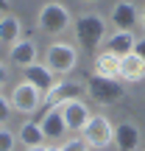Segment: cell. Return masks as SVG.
Instances as JSON below:
<instances>
[{"instance_id":"6da1fadb","label":"cell","mask_w":145,"mask_h":151,"mask_svg":"<svg viewBox=\"0 0 145 151\" xmlns=\"http://www.w3.org/2000/svg\"><path fill=\"white\" fill-rule=\"evenodd\" d=\"M73 31H75L78 48H84L86 53L95 56V50L101 48L103 39H106V20H103L101 14H95V11H86V14H81L78 20L73 22Z\"/></svg>"},{"instance_id":"7a4b0ae2","label":"cell","mask_w":145,"mask_h":151,"mask_svg":"<svg viewBox=\"0 0 145 151\" xmlns=\"http://www.w3.org/2000/svg\"><path fill=\"white\" fill-rule=\"evenodd\" d=\"M36 25H39V31H45V34H64L67 28L73 25V17H70V11H67L64 3L48 0V3H42V9H39V14H36Z\"/></svg>"},{"instance_id":"3957f363","label":"cell","mask_w":145,"mask_h":151,"mask_svg":"<svg viewBox=\"0 0 145 151\" xmlns=\"http://www.w3.org/2000/svg\"><path fill=\"white\" fill-rule=\"evenodd\" d=\"M86 92H89V98L95 104H103V106L117 104L120 98L126 95L123 84H120L117 78H106V76H89V78H86Z\"/></svg>"},{"instance_id":"277c9868","label":"cell","mask_w":145,"mask_h":151,"mask_svg":"<svg viewBox=\"0 0 145 151\" xmlns=\"http://www.w3.org/2000/svg\"><path fill=\"white\" fill-rule=\"evenodd\" d=\"M45 65H48L53 73H59V76L70 73L73 67L78 65V48H75L73 42H53V45H48V50H45Z\"/></svg>"},{"instance_id":"5b68a950","label":"cell","mask_w":145,"mask_h":151,"mask_svg":"<svg viewBox=\"0 0 145 151\" xmlns=\"http://www.w3.org/2000/svg\"><path fill=\"white\" fill-rule=\"evenodd\" d=\"M81 137L89 143L92 148H106V146H114V126L106 115H92L86 120V126L81 129Z\"/></svg>"},{"instance_id":"8992f818","label":"cell","mask_w":145,"mask_h":151,"mask_svg":"<svg viewBox=\"0 0 145 151\" xmlns=\"http://www.w3.org/2000/svg\"><path fill=\"white\" fill-rule=\"evenodd\" d=\"M42 101H45V95H42L34 84H28V81L17 84L14 92H11V106H14L17 112H22V115L36 112V109L42 106Z\"/></svg>"},{"instance_id":"52a82bcc","label":"cell","mask_w":145,"mask_h":151,"mask_svg":"<svg viewBox=\"0 0 145 151\" xmlns=\"http://www.w3.org/2000/svg\"><path fill=\"white\" fill-rule=\"evenodd\" d=\"M84 92H86V84H81V81H64V78H61L59 84L45 95L42 104H45V109H53V106H61V104H67V101L81 98Z\"/></svg>"},{"instance_id":"ba28073f","label":"cell","mask_w":145,"mask_h":151,"mask_svg":"<svg viewBox=\"0 0 145 151\" xmlns=\"http://www.w3.org/2000/svg\"><path fill=\"white\" fill-rule=\"evenodd\" d=\"M39 126L45 132V140L48 143H56V140H64L67 137V123H64V115H61V106H53V109H45L39 115Z\"/></svg>"},{"instance_id":"9c48e42d","label":"cell","mask_w":145,"mask_h":151,"mask_svg":"<svg viewBox=\"0 0 145 151\" xmlns=\"http://www.w3.org/2000/svg\"><path fill=\"white\" fill-rule=\"evenodd\" d=\"M22 76H25V81H28V84H34L42 95H48V92L61 81L59 73H53L48 65H39V62H36V65H28L25 70H22Z\"/></svg>"},{"instance_id":"30bf717a","label":"cell","mask_w":145,"mask_h":151,"mask_svg":"<svg viewBox=\"0 0 145 151\" xmlns=\"http://www.w3.org/2000/svg\"><path fill=\"white\" fill-rule=\"evenodd\" d=\"M109 20H112V25L117 28V31H134V28L140 25V11H137V6L131 3V0H120V3L112 6Z\"/></svg>"},{"instance_id":"8fae6325","label":"cell","mask_w":145,"mask_h":151,"mask_svg":"<svg viewBox=\"0 0 145 151\" xmlns=\"http://www.w3.org/2000/svg\"><path fill=\"white\" fill-rule=\"evenodd\" d=\"M61 115H64V123H67V129H70V132H81V129L86 126V120L92 118L89 106H86L81 98L61 104Z\"/></svg>"},{"instance_id":"7c38bea8","label":"cell","mask_w":145,"mask_h":151,"mask_svg":"<svg viewBox=\"0 0 145 151\" xmlns=\"http://www.w3.org/2000/svg\"><path fill=\"white\" fill-rule=\"evenodd\" d=\"M140 129H137L134 123H117L114 126V146H117V151H140Z\"/></svg>"},{"instance_id":"4fadbf2b","label":"cell","mask_w":145,"mask_h":151,"mask_svg":"<svg viewBox=\"0 0 145 151\" xmlns=\"http://www.w3.org/2000/svg\"><path fill=\"white\" fill-rule=\"evenodd\" d=\"M120 78L129 81V84L145 81V59L140 53H129V56L120 59Z\"/></svg>"},{"instance_id":"5bb4252c","label":"cell","mask_w":145,"mask_h":151,"mask_svg":"<svg viewBox=\"0 0 145 151\" xmlns=\"http://www.w3.org/2000/svg\"><path fill=\"white\" fill-rule=\"evenodd\" d=\"M11 65H17V67H22L25 70L28 65H36V45L31 42V39H17L14 45H11Z\"/></svg>"},{"instance_id":"9a60e30c","label":"cell","mask_w":145,"mask_h":151,"mask_svg":"<svg viewBox=\"0 0 145 151\" xmlns=\"http://www.w3.org/2000/svg\"><path fill=\"white\" fill-rule=\"evenodd\" d=\"M134 45H137V37L131 31H114L112 37L106 39V50L109 53H114V56H129V53H134Z\"/></svg>"},{"instance_id":"2e32d148","label":"cell","mask_w":145,"mask_h":151,"mask_svg":"<svg viewBox=\"0 0 145 151\" xmlns=\"http://www.w3.org/2000/svg\"><path fill=\"white\" fill-rule=\"evenodd\" d=\"M17 140H20L25 148L48 146V140H45V132H42V126H39V120H25V123L20 126V132H17Z\"/></svg>"},{"instance_id":"e0dca14e","label":"cell","mask_w":145,"mask_h":151,"mask_svg":"<svg viewBox=\"0 0 145 151\" xmlns=\"http://www.w3.org/2000/svg\"><path fill=\"white\" fill-rule=\"evenodd\" d=\"M95 76H106V78H120V56L101 50L95 56Z\"/></svg>"},{"instance_id":"ac0fdd59","label":"cell","mask_w":145,"mask_h":151,"mask_svg":"<svg viewBox=\"0 0 145 151\" xmlns=\"http://www.w3.org/2000/svg\"><path fill=\"white\" fill-rule=\"evenodd\" d=\"M20 34H22L20 17H14V14H0V42H3V45H14L17 39H22Z\"/></svg>"},{"instance_id":"d6986e66","label":"cell","mask_w":145,"mask_h":151,"mask_svg":"<svg viewBox=\"0 0 145 151\" xmlns=\"http://www.w3.org/2000/svg\"><path fill=\"white\" fill-rule=\"evenodd\" d=\"M92 146L84 140V137H70V140H64V146H61V151H89Z\"/></svg>"},{"instance_id":"ffe728a7","label":"cell","mask_w":145,"mask_h":151,"mask_svg":"<svg viewBox=\"0 0 145 151\" xmlns=\"http://www.w3.org/2000/svg\"><path fill=\"white\" fill-rule=\"evenodd\" d=\"M17 134L14 132H9V129H0V151H14V146H17Z\"/></svg>"},{"instance_id":"44dd1931","label":"cell","mask_w":145,"mask_h":151,"mask_svg":"<svg viewBox=\"0 0 145 151\" xmlns=\"http://www.w3.org/2000/svg\"><path fill=\"white\" fill-rule=\"evenodd\" d=\"M11 109H14V106H11V101H9L6 95H0V123H3V120H9Z\"/></svg>"},{"instance_id":"7402d4cb","label":"cell","mask_w":145,"mask_h":151,"mask_svg":"<svg viewBox=\"0 0 145 151\" xmlns=\"http://www.w3.org/2000/svg\"><path fill=\"white\" fill-rule=\"evenodd\" d=\"M134 53H140L142 59H145V39H137V45H134Z\"/></svg>"},{"instance_id":"603a6c76","label":"cell","mask_w":145,"mask_h":151,"mask_svg":"<svg viewBox=\"0 0 145 151\" xmlns=\"http://www.w3.org/2000/svg\"><path fill=\"white\" fill-rule=\"evenodd\" d=\"M6 78H9V70H6V65H3V62H0V87L6 84Z\"/></svg>"},{"instance_id":"cb8c5ba5","label":"cell","mask_w":145,"mask_h":151,"mask_svg":"<svg viewBox=\"0 0 145 151\" xmlns=\"http://www.w3.org/2000/svg\"><path fill=\"white\" fill-rule=\"evenodd\" d=\"M11 9V0H0V14H9Z\"/></svg>"},{"instance_id":"d4e9b609","label":"cell","mask_w":145,"mask_h":151,"mask_svg":"<svg viewBox=\"0 0 145 151\" xmlns=\"http://www.w3.org/2000/svg\"><path fill=\"white\" fill-rule=\"evenodd\" d=\"M140 25H142V31H145V9L140 11Z\"/></svg>"},{"instance_id":"484cf974","label":"cell","mask_w":145,"mask_h":151,"mask_svg":"<svg viewBox=\"0 0 145 151\" xmlns=\"http://www.w3.org/2000/svg\"><path fill=\"white\" fill-rule=\"evenodd\" d=\"M45 151H61V146H45Z\"/></svg>"},{"instance_id":"4316f807","label":"cell","mask_w":145,"mask_h":151,"mask_svg":"<svg viewBox=\"0 0 145 151\" xmlns=\"http://www.w3.org/2000/svg\"><path fill=\"white\" fill-rule=\"evenodd\" d=\"M25 151H45V146H34V148H25Z\"/></svg>"},{"instance_id":"83f0119b","label":"cell","mask_w":145,"mask_h":151,"mask_svg":"<svg viewBox=\"0 0 145 151\" xmlns=\"http://www.w3.org/2000/svg\"><path fill=\"white\" fill-rule=\"evenodd\" d=\"M84 3H95V0H84Z\"/></svg>"}]
</instances>
